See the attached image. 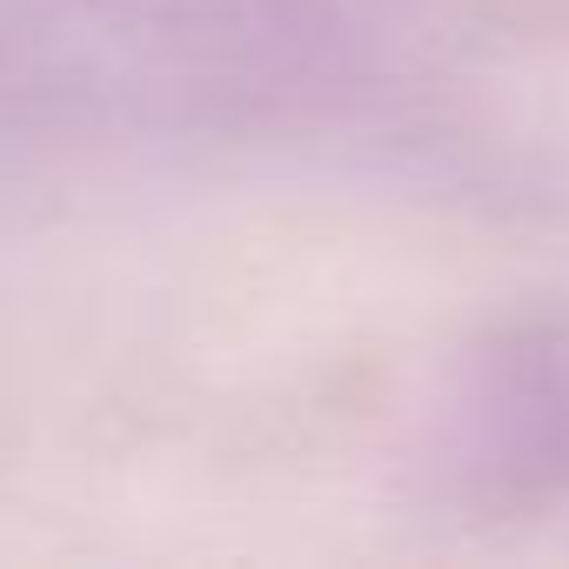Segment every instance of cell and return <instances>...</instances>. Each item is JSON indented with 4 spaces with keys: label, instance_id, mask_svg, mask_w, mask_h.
<instances>
[{
    "label": "cell",
    "instance_id": "cell-1",
    "mask_svg": "<svg viewBox=\"0 0 569 569\" xmlns=\"http://www.w3.org/2000/svg\"><path fill=\"white\" fill-rule=\"evenodd\" d=\"M429 469L476 522H529L569 502V336L556 322H509L462 356Z\"/></svg>",
    "mask_w": 569,
    "mask_h": 569
}]
</instances>
